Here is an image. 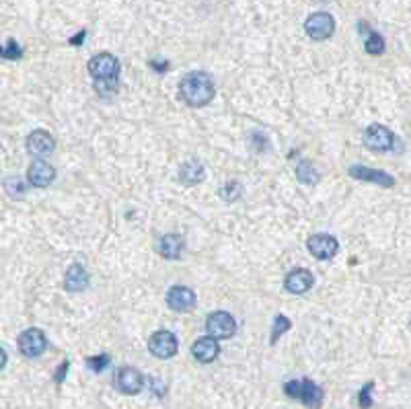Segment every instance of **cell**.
Returning <instances> with one entry per match:
<instances>
[{
    "instance_id": "2",
    "label": "cell",
    "mask_w": 411,
    "mask_h": 409,
    "mask_svg": "<svg viewBox=\"0 0 411 409\" xmlns=\"http://www.w3.org/2000/svg\"><path fill=\"white\" fill-rule=\"evenodd\" d=\"M284 393L290 399H301L307 408L319 409L323 406V389L315 385L313 381H288L284 385Z\"/></svg>"
},
{
    "instance_id": "11",
    "label": "cell",
    "mask_w": 411,
    "mask_h": 409,
    "mask_svg": "<svg viewBox=\"0 0 411 409\" xmlns=\"http://www.w3.org/2000/svg\"><path fill=\"white\" fill-rule=\"evenodd\" d=\"M167 305L175 313H189L196 307V294L187 286H173L167 292Z\"/></svg>"
},
{
    "instance_id": "14",
    "label": "cell",
    "mask_w": 411,
    "mask_h": 409,
    "mask_svg": "<svg viewBox=\"0 0 411 409\" xmlns=\"http://www.w3.org/2000/svg\"><path fill=\"white\" fill-rule=\"evenodd\" d=\"M313 284H315V278H313V274H311L309 270H305V268L292 270V272L286 276V282H284V286H286V290H288L290 294H305L307 290H311Z\"/></svg>"
},
{
    "instance_id": "29",
    "label": "cell",
    "mask_w": 411,
    "mask_h": 409,
    "mask_svg": "<svg viewBox=\"0 0 411 409\" xmlns=\"http://www.w3.org/2000/svg\"><path fill=\"white\" fill-rule=\"evenodd\" d=\"M84 37H86V31H80L76 37H72V39H70V43H72V45H80V41H82Z\"/></svg>"
},
{
    "instance_id": "15",
    "label": "cell",
    "mask_w": 411,
    "mask_h": 409,
    "mask_svg": "<svg viewBox=\"0 0 411 409\" xmlns=\"http://www.w3.org/2000/svg\"><path fill=\"white\" fill-rule=\"evenodd\" d=\"M191 354H193V358L198 360V362H202V364H210V362H214L216 358H218V354H220V346H218V342L214 340V338H200L193 346H191Z\"/></svg>"
},
{
    "instance_id": "5",
    "label": "cell",
    "mask_w": 411,
    "mask_h": 409,
    "mask_svg": "<svg viewBox=\"0 0 411 409\" xmlns=\"http://www.w3.org/2000/svg\"><path fill=\"white\" fill-rule=\"evenodd\" d=\"M305 31L311 39L315 41H325L333 35L336 31V19L329 12H315L307 19Z\"/></svg>"
},
{
    "instance_id": "22",
    "label": "cell",
    "mask_w": 411,
    "mask_h": 409,
    "mask_svg": "<svg viewBox=\"0 0 411 409\" xmlns=\"http://www.w3.org/2000/svg\"><path fill=\"white\" fill-rule=\"evenodd\" d=\"M21 56H23V49L14 39H8L6 47H0V58L4 60H19Z\"/></svg>"
},
{
    "instance_id": "24",
    "label": "cell",
    "mask_w": 411,
    "mask_h": 409,
    "mask_svg": "<svg viewBox=\"0 0 411 409\" xmlns=\"http://www.w3.org/2000/svg\"><path fill=\"white\" fill-rule=\"evenodd\" d=\"M241 191H243V187H241L237 181H231V183H226V185L220 189V196H222L226 202H233V200H239V198H241Z\"/></svg>"
},
{
    "instance_id": "9",
    "label": "cell",
    "mask_w": 411,
    "mask_h": 409,
    "mask_svg": "<svg viewBox=\"0 0 411 409\" xmlns=\"http://www.w3.org/2000/svg\"><path fill=\"white\" fill-rule=\"evenodd\" d=\"M307 247H309V251H311L317 259H323V261L336 257L338 251H340V243H338V239L331 237V235H325V233L313 235V237L307 241Z\"/></svg>"
},
{
    "instance_id": "30",
    "label": "cell",
    "mask_w": 411,
    "mask_h": 409,
    "mask_svg": "<svg viewBox=\"0 0 411 409\" xmlns=\"http://www.w3.org/2000/svg\"><path fill=\"white\" fill-rule=\"evenodd\" d=\"M4 364H6V352L0 348V371L4 369Z\"/></svg>"
},
{
    "instance_id": "19",
    "label": "cell",
    "mask_w": 411,
    "mask_h": 409,
    "mask_svg": "<svg viewBox=\"0 0 411 409\" xmlns=\"http://www.w3.org/2000/svg\"><path fill=\"white\" fill-rule=\"evenodd\" d=\"M204 165L196 159H189L181 165L179 169V181L185 183V185H198L200 181H204Z\"/></svg>"
},
{
    "instance_id": "13",
    "label": "cell",
    "mask_w": 411,
    "mask_h": 409,
    "mask_svg": "<svg viewBox=\"0 0 411 409\" xmlns=\"http://www.w3.org/2000/svg\"><path fill=\"white\" fill-rule=\"evenodd\" d=\"M350 175L354 179H358V181H368V183H377V185H383V187H393L395 185L393 175H389L385 171H379V169L362 167V165H352L350 167Z\"/></svg>"
},
{
    "instance_id": "12",
    "label": "cell",
    "mask_w": 411,
    "mask_h": 409,
    "mask_svg": "<svg viewBox=\"0 0 411 409\" xmlns=\"http://www.w3.org/2000/svg\"><path fill=\"white\" fill-rule=\"evenodd\" d=\"M27 179L33 187H47L54 179H56V169L41 161V159H35L31 165H29V171H27Z\"/></svg>"
},
{
    "instance_id": "27",
    "label": "cell",
    "mask_w": 411,
    "mask_h": 409,
    "mask_svg": "<svg viewBox=\"0 0 411 409\" xmlns=\"http://www.w3.org/2000/svg\"><path fill=\"white\" fill-rule=\"evenodd\" d=\"M4 185H6L8 194H10V196H14V198H16V196H23V191H25V189H23V183H21L16 177H12V179H6V181H4Z\"/></svg>"
},
{
    "instance_id": "4",
    "label": "cell",
    "mask_w": 411,
    "mask_h": 409,
    "mask_svg": "<svg viewBox=\"0 0 411 409\" xmlns=\"http://www.w3.org/2000/svg\"><path fill=\"white\" fill-rule=\"evenodd\" d=\"M206 329H208L210 338H214V340H228L237 331V321L226 311H214L206 319Z\"/></svg>"
},
{
    "instance_id": "1",
    "label": "cell",
    "mask_w": 411,
    "mask_h": 409,
    "mask_svg": "<svg viewBox=\"0 0 411 409\" xmlns=\"http://www.w3.org/2000/svg\"><path fill=\"white\" fill-rule=\"evenodd\" d=\"M179 91L183 101L191 107H204L216 95V86L206 72H189L187 76H183V80L179 82Z\"/></svg>"
},
{
    "instance_id": "3",
    "label": "cell",
    "mask_w": 411,
    "mask_h": 409,
    "mask_svg": "<svg viewBox=\"0 0 411 409\" xmlns=\"http://www.w3.org/2000/svg\"><path fill=\"white\" fill-rule=\"evenodd\" d=\"M89 74L95 80H117L119 62L109 51H101L89 60Z\"/></svg>"
},
{
    "instance_id": "17",
    "label": "cell",
    "mask_w": 411,
    "mask_h": 409,
    "mask_svg": "<svg viewBox=\"0 0 411 409\" xmlns=\"http://www.w3.org/2000/svg\"><path fill=\"white\" fill-rule=\"evenodd\" d=\"M64 286L70 292H80L89 286V274L80 264H72L64 276Z\"/></svg>"
},
{
    "instance_id": "8",
    "label": "cell",
    "mask_w": 411,
    "mask_h": 409,
    "mask_svg": "<svg viewBox=\"0 0 411 409\" xmlns=\"http://www.w3.org/2000/svg\"><path fill=\"white\" fill-rule=\"evenodd\" d=\"M148 350L150 354H154L156 358H173L179 350V344H177V338L171 334V331H156L150 336L148 340Z\"/></svg>"
},
{
    "instance_id": "23",
    "label": "cell",
    "mask_w": 411,
    "mask_h": 409,
    "mask_svg": "<svg viewBox=\"0 0 411 409\" xmlns=\"http://www.w3.org/2000/svg\"><path fill=\"white\" fill-rule=\"evenodd\" d=\"M288 329H290V319H288V317H284V315H278V317H276V321H274L272 344H276V342H278V338H280L282 334H286Z\"/></svg>"
},
{
    "instance_id": "28",
    "label": "cell",
    "mask_w": 411,
    "mask_h": 409,
    "mask_svg": "<svg viewBox=\"0 0 411 409\" xmlns=\"http://www.w3.org/2000/svg\"><path fill=\"white\" fill-rule=\"evenodd\" d=\"M68 366H70V362H68V360H66V362H62V366L58 369V375H56V383H62V381H64V375H66Z\"/></svg>"
},
{
    "instance_id": "16",
    "label": "cell",
    "mask_w": 411,
    "mask_h": 409,
    "mask_svg": "<svg viewBox=\"0 0 411 409\" xmlns=\"http://www.w3.org/2000/svg\"><path fill=\"white\" fill-rule=\"evenodd\" d=\"M56 142L51 138V134H47L45 130H35L29 134L27 138V150L33 154V156H43V154H49L54 150Z\"/></svg>"
},
{
    "instance_id": "7",
    "label": "cell",
    "mask_w": 411,
    "mask_h": 409,
    "mask_svg": "<svg viewBox=\"0 0 411 409\" xmlns=\"http://www.w3.org/2000/svg\"><path fill=\"white\" fill-rule=\"evenodd\" d=\"M45 348H47V340H45L41 329L31 327V329H27L19 336V352L27 358L41 356L45 352Z\"/></svg>"
},
{
    "instance_id": "6",
    "label": "cell",
    "mask_w": 411,
    "mask_h": 409,
    "mask_svg": "<svg viewBox=\"0 0 411 409\" xmlns=\"http://www.w3.org/2000/svg\"><path fill=\"white\" fill-rule=\"evenodd\" d=\"M395 142H397L395 134L389 128L381 126V124H373L364 132V144L368 148H373V150H379V152L391 150L395 146Z\"/></svg>"
},
{
    "instance_id": "20",
    "label": "cell",
    "mask_w": 411,
    "mask_h": 409,
    "mask_svg": "<svg viewBox=\"0 0 411 409\" xmlns=\"http://www.w3.org/2000/svg\"><path fill=\"white\" fill-rule=\"evenodd\" d=\"M364 47H366V51H368L371 56H381V54L385 51V39H383L379 33L371 31V33H368V39H366V43H364Z\"/></svg>"
},
{
    "instance_id": "26",
    "label": "cell",
    "mask_w": 411,
    "mask_h": 409,
    "mask_svg": "<svg viewBox=\"0 0 411 409\" xmlns=\"http://www.w3.org/2000/svg\"><path fill=\"white\" fill-rule=\"evenodd\" d=\"M373 387H375V383H368L362 391H360V395H358V406L362 409H371L373 408Z\"/></svg>"
},
{
    "instance_id": "10",
    "label": "cell",
    "mask_w": 411,
    "mask_h": 409,
    "mask_svg": "<svg viewBox=\"0 0 411 409\" xmlns=\"http://www.w3.org/2000/svg\"><path fill=\"white\" fill-rule=\"evenodd\" d=\"M115 387L124 395H138L144 387V377L136 369H130V366L119 369L117 375H115Z\"/></svg>"
},
{
    "instance_id": "21",
    "label": "cell",
    "mask_w": 411,
    "mask_h": 409,
    "mask_svg": "<svg viewBox=\"0 0 411 409\" xmlns=\"http://www.w3.org/2000/svg\"><path fill=\"white\" fill-rule=\"evenodd\" d=\"M296 177L305 183H313V181H317V171L311 167L309 161H301L296 167Z\"/></svg>"
},
{
    "instance_id": "18",
    "label": "cell",
    "mask_w": 411,
    "mask_h": 409,
    "mask_svg": "<svg viewBox=\"0 0 411 409\" xmlns=\"http://www.w3.org/2000/svg\"><path fill=\"white\" fill-rule=\"evenodd\" d=\"M156 251L165 257V259H179L181 257V251H183V239L175 233L171 235H163L158 245H156Z\"/></svg>"
},
{
    "instance_id": "25",
    "label": "cell",
    "mask_w": 411,
    "mask_h": 409,
    "mask_svg": "<svg viewBox=\"0 0 411 409\" xmlns=\"http://www.w3.org/2000/svg\"><path fill=\"white\" fill-rule=\"evenodd\" d=\"M86 366L93 371V373H101L109 366V356L107 354H101V356H93V358H86Z\"/></svg>"
}]
</instances>
